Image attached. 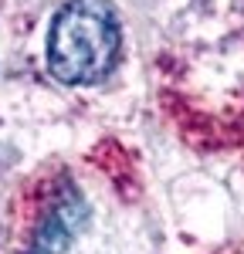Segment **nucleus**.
<instances>
[{
	"label": "nucleus",
	"mask_w": 244,
	"mask_h": 254,
	"mask_svg": "<svg viewBox=\"0 0 244 254\" xmlns=\"http://www.w3.org/2000/svg\"><path fill=\"white\" fill-rule=\"evenodd\" d=\"M85 200H81L75 183H61L55 196L48 200L44 214H41L38 227L31 234V251L27 254H64L68 244L85 224Z\"/></svg>",
	"instance_id": "f03ea898"
},
{
	"label": "nucleus",
	"mask_w": 244,
	"mask_h": 254,
	"mask_svg": "<svg viewBox=\"0 0 244 254\" xmlns=\"http://www.w3.org/2000/svg\"><path fill=\"white\" fill-rule=\"evenodd\" d=\"M119 17L109 0H68L48 34V68L64 85H95L119 58Z\"/></svg>",
	"instance_id": "f257e3e1"
}]
</instances>
